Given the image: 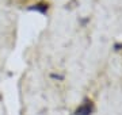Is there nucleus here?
<instances>
[{
  "label": "nucleus",
  "mask_w": 122,
  "mask_h": 115,
  "mask_svg": "<svg viewBox=\"0 0 122 115\" xmlns=\"http://www.w3.org/2000/svg\"><path fill=\"white\" fill-rule=\"evenodd\" d=\"M91 112H92V103L90 100H86L83 106H80L76 110L75 115H91Z\"/></svg>",
  "instance_id": "obj_1"
},
{
  "label": "nucleus",
  "mask_w": 122,
  "mask_h": 115,
  "mask_svg": "<svg viewBox=\"0 0 122 115\" xmlns=\"http://www.w3.org/2000/svg\"><path fill=\"white\" fill-rule=\"evenodd\" d=\"M30 10H35V11H39V12L45 14L48 11V5L46 4H37L35 7H30Z\"/></svg>",
  "instance_id": "obj_2"
},
{
  "label": "nucleus",
  "mask_w": 122,
  "mask_h": 115,
  "mask_svg": "<svg viewBox=\"0 0 122 115\" xmlns=\"http://www.w3.org/2000/svg\"><path fill=\"white\" fill-rule=\"evenodd\" d=\"M53 79H58V80H64V76H60V75H52Z\"/></svg>",
  "instance_id": "obj_3"
}]
</instances>
